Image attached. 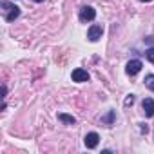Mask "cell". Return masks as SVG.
<instances>
[{
  "mask_svg": "<svg viewBox=\"0 0 154 154\" xmlns=\"http://www.w3.org/2000/svg\"><path fill=\"white\" fill-rule=\"evenodd\" d=\"M2 8H4V13H6V22H13L15 18H18V15H20V9L17 8V6H13V4H9L8 0H2Z\"/></svg>",
  "mask_w": 154,
  "mask_h": 154,
  "instance_id": "cell-1",
  "label": "cell"
},
{
  "mask_svg": "<svg viewBox=\"0 0 154 154\" xmlns=\"http://www.w3.org/2000/svg\"><path fill=\"white\" fill-rule=\"evenodd\" d=\"M58 120L63 122V123H67V125H74V123H76V118L71 116V114H65V112H60V114H58Z\"/></svg>",
  "mask_w": 154,
  "mask_h": 154,
  "instance_id": "cell-8",
  "label": "cell"
},
{
  "mask_svg": "<svg viewBox=\"0 0 154 154\" xmlns=\"http://www.w3.org/2000/svg\"><path fill=\"white\" fill-rule=\"evenodd\" d=\"M132 103H134V96H132V94H129V96H127V100H125V105H132Z\"/></svg>",
  "mask_w": 154,
  "mask_h": 154,
  "instance_id": "cell-12",
  "label": "cell"
},
{
  "mask_svg": "<svg viewBox=\"0 0 154 154\" xmlns=\"http://www.w3.org/2000/svg\"><path fill=\"white\" fill-rule=\"evenodd\" d=\"M141 62L140 60H131L129 63H127V67H125V72L129 74V76H134V74H138L140 71H141Z\"/></svg>",
  "mask_w": 154,
  "mask_h": 154,
  "instance_id": "cell-5",
  "label": "cell"
},
{
  "mask_svg": "<svg viewBox=\"0 0 154 154\" xmlns=\"http://www.w3.org/2000/svg\"><path fill=\"white\" fill-rule=\"evenodd\" d=\"M114 118H116V112H114V111H109L105 116H102V123H105V125H112Z\"/></svg>",
  "mask_w": 154,
  "mask_h": 154,
  "instance_id": "cell-9",
  "label": "cell"
},
{
  "mask_svg": "<svg viewBox=\"0 0 154 154\" xmlns=\"http://www.w3.org/2000/svg\"><path fill=\"white\" fill-rule=\"evenodd\" d=\"M94 17H96V11L91 6L82 8V11H80V20L82 22H91V20H94Z\"/></svg>",
  "mask_w": 154,
  "mask_h": 154,
  "instance_id": "cell-4",
  "label": "cell"
},
{
  "mask_svg": "<svg viewBox=\"0 0 154 154\" xmlns=\"http://www.w3.org/2000/svg\"><path fill=\"white\" fill-rule=\"evenodd\" d=\"M98 141H100V136H98L96 132H89V134L85 136V140H84V143H85L87 149H94V147L98 145Z\"/></svg>",
  "mask_w": 154,
  "mask_h": 154,
  "instance_id": "cell-7",
  "label": "cell"
},
{
  "mask_svg": "<svg viewBox=\"0 0 154 154\" xmlns=\"http://www.w3.org/2000/svg\"><path fill=\"white\" fill-rule=\"evenodd\" d=\"M35 2H44V0H35Z\"/></svg>",
  "mask_w": 154,
  "mask_h": 154,
  "instance_id": "cell-14",
  "label": "cell"
},
{
  "mask_svg": "<svg viewBox=\"0 0 154 154\" xmlns=\"http://www.w3.org/2000/svg\"><path fill=\"white\" fill-rule=\"evenodd\" d=\"M141 109H143V112H145L147 118H152L154 116V100L152 98H145L141 102Z\"/></svg>",
  "mask_w": 154,
  "mask_h": 154,
  "instance_id": "cell-6",
  "label": "cell"
},
{
  "mask_svg": "<svg viewBox=\"0 0 154 154\" xmlns=\"http://www.w3.org/2000/svg\"><path fill=\"white\" fill-rule=\"evenodd\" d=\"M141 2H152V0H141Z\"/></svg>",
  "mask_w": 154,
  "mask_h": 154,
  "instance_id": "cell-13",
  "label": "cell"
},
{
  "mask_svg": "<svg viewBox=\"0 0 154 154\" xmlns=\"http://www.w3.org/2000/svg\"><path fill=\"white\" fill-rule=\"evenodd\" d=\"M143 82H145V85H147V89H150V91H154V74H147Z\"/></svg>",
  "mask_w": 154,
  "mask_h": 154,
  "instance_id": "cell-10",
  "label": "cell"
},
{
  "mask_svg": "<svg viewBox=\"0 0 154 154\" xmlns=\"http://www.w3.org/2000/svg\"><path fill=\"white\" fill-rule=\"evenodd\" d=\"M147 60H149V62H152V63H154V47H150V49H149V51H147Z\"/></svg>",
  "mask_w": 154,
  "mask_h": 154,
  "instance_id": "cell-11",
  "label": "cell"
},
{
  "mask_svg": "<svg viewBox=\"0 0 154 154\" xmlns=\"http://www.w3.org/2000/svg\"><path fill=\"white\" fill-rule=\"evenodd\" d=\"M102 35H103V27L102 26H91L89 27V31H87V38L91 40V42H96V40H100L102 38Z\"/></svg>",
  "mask_w": 154,
  "mask_h": 154,
  "instance_id": "cell-3",
  "label": "cell"
},
{
  "mask_svg": "<svg viewBox=\"0 0 154 154\" xmlns=\"http://www.w3.org/2000/svg\"><path fill=\"white\" fill-rule=\"evenodd\" d=\"M71 78H72V82H78V84H82V82H87V80H89V72H87L85 69L78 67V69H74V71H72Z\"/></svg>",
  "mask_w": 154,
  "mask_h": 154,
  "instance_id": "cell-2",
  "label": "cell"
}]
</instances>
